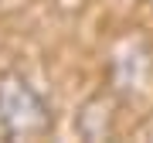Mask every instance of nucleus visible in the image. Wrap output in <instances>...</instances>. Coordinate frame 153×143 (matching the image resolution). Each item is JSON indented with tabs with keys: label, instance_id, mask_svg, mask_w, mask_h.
Masks as SVG:
<instances>
[{
	"label": "nucleus",
	"instance_id": "f257e3e1",
	"mask_svg": "<svg viewBox=\"0 0 153 143\" xmlns=\"http://www.w3.org/2000/svg\"><path fill=\"white\" fill-rule=\"evenodd\" d=\"M55 126L48 99L24 75H0V140H38Z\"/></svg>",
	"mask_w": 153,
	"mask_h": 143
}]
</instances>
